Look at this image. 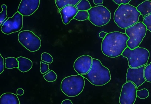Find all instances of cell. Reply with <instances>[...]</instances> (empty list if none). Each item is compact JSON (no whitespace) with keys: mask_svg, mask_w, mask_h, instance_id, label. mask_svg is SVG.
<instances>
[{"mask_svg":"<svg viewBox=\"0 0 151 104\" xmlns=\"http://www.w3.org/2000/svg\"><path fill=\"white\" fill-rule=\"evenodd\" d=\"M129 38L126 33L114 32L107 34L102 40L101 50L104 55L110 58L122 55L127 47Z\"/></svg>","mask_w":151,"mask_h":104,"instance_id":"cell-1","label":"cell"},{"mask_svg":"<svg viewBox=\"0 0 151 104\" xmlns=\"http://www.w3.org/2000/svg\"><path fill=\"white\" fill-rule=\"evenodd\" d=\"M141 15L137 7L122 4L114 12V21L119 27L124 29L137 23Z\"/></svg>","mask_w":151,"mask_h":104,"instance_id":"cell-2","label":"cell"},{"mask_svg":"<svg viewBox=\"0 0 151 104\" xmlns=\"http://www.w3.org/2000/svg\"><path fill=\"white\" fill-rule=\"evenodd\" d=\"M94 86H103L110 82L111 79L110 70L105 67L99 59H92V64L87 74L82 75Z\"/></svg>","mask_w":151,"mask_h":104,"instance_id":"cell-3","label":"cell"},{"mask_svg":"<svg viewBox=\"0 0 151 104\" xmlns=\"http://www.w3.org/2000/svg\"><path fill=\"white\" fill-rule=\"evenodd\" d=\"M84 78L83 76L79 74L66 77L61 82L60 89L62 91L69 97L77 96L84 89Z\"/></svg>","mask_w":151,"mask_h":104,"instance_id":"cell-4","label":"cell"},{"mask_svg":"<svg viewBox=\"0 0 151 104\" xmlns=\"http://www.w3.org/2000/svg\"><path fill=\"white\" fill-rule=\"evenodd\" d=\"M122 55L128 59L129 65L132 68H137L145 65L149 60L150 52L146 48L139 47L133 50L127 47Z\"/></svg>","mask_w":151,"mask_h":104,"instance_id":"cell-5","label":"cell"},{"mask_svg":"<svg viewBox=\"0 0 151 104\" xmlns=\"http://www.w3.org/2000/svg\"><path fill=\"white\" fill-rule=\"evenodd\" d=\"M147 30L146 26L141 22L125 28V33L129 38L127 41L128 47L133 50L139 47L146 35Z\"/></svg>","mask_w":151,"mask_h":104,"instance_id":"cell-6","label":"cell"},{"mask_svg":"<svg viewBox=\"0 0 151 104\" xmlns=\"http://www.w3.org/2000/svg\"><path fill=\"white\" fill-rule=\"evenodd\" d=\"M89 14L88 20L97 27L107 24L111 18V13L109 9L102 5L92 7L87 11Z\"/></svg>","mask_w":151,"mask_h":104,"instance_id":"cell-7","label":"cell"},{"mask_svg":"<svg viewBox=\"0 0 151 104\" xmlns=\"http://www.w3.org/2000/svg\"><path fill=\"white\" fill-rule=\"evenodd\" d=\"M18 40L24 47L31 52L38 51L41 46V40L30 30L21 31L19 33Z\"/></svg>","mask_w":151,"mask_h":104,"instance_id":"cell-8","label":"cell"},{"mask_svg":"<svg viewBox=\"0 0 151 104\" xmlns=\"http://www.w3.org/2000/svg\"><path fill=\"white\" fill-rule=\"evenodd\" d=\"M23 15L19 12L15 13L12 17L8 18L1 27L3 33L6 35L19 31L23 27Z\"/></svg>","mask_w":151,"mask_h":104,"instance_id":"cell-9","label":"cell"},{"mask_svg":"<svg viewBox=\"0 0 151 104\" xmlns=\"http://www.w3.org/2000/svg\"><path fill=\"white\" fill-rule=\"evenodd\" d=\"M137 88L132 82H127L122 86L119 97L120 104H133L137 99Z\"/></svg>","mask_w":151,"mask_h":104,"instance_id":"cell-10","label":"cell"},{"mask_svg":"<svg viewBox=\"0 0 151 104\" xmlns=\"http://www.w3.org/2000/svg\"><path fill=\"white\" fill-rule=\"evenodd\" d=\"M145 66L146 65L137 68L129 67L126 74L127 82H132L136 85L137 89L143 84L146 81L144 75Z\"/></svg>","mask_w":151,"mask_h":104,"instance_id":"cell-11","label":"cell"},{"mask_svg":"<svg viewBox=\"0 0 151 104\" xmlns=\"http://www.w3.org/2000/svg\"><path fill=\"white\" fill-rule=\"evenodd\" d=\"M93 58L87 55L78 58L74 63V69L79 75H84L90 71L92 64Z\"/></svg>","mask_w":151,"mask_h":104,"instance_id":"cell-12","label":"cell"},{"mask_svg":"<svg viewBox=\"0 0 151 104\" xmlns=\"http://www.w3.org/2000/svg\"><path fill=\"white\" fill-rule=\"evenodd\" d=\"M40 0H21L18 12L24 17L33 14L40 6Z\"/></svg>","mask_w":151,"mask_h":104,"instance_id":"cell-13","label":"cell"},{"mask_svg":"<svg viewBox=\"0 0 151 104\" xmlns=\"http://www.w3.org/2000/svg\"><path fill=\"white\" fill-rule=\"evenodd\" d=\"M78 12L77 8L74 5H67L60 9L59 13L61 14L63 23L65 25L69 23L76 15Z\"/></svg>","mask_w":151,"mask_h":104,"instance_id":"cell-14","label":"cell"},{"mask_svg":"<svg viewBox=\"0 0 151 104\" xmlns=\"http://www.w3.org/2000/svg\"><path fill=\"white\" fill-rule=\"evenodd\" d=\"M1 104H20L18 97L12 93H5L0 97Z\"/></svg>","mask_w":151,"mask_h":104,"instance_id":"cell-15","label":"cell"},{"mask_svg":"<svg viewBox=\"0 0 151 104\" xmlns=\"http://www.w3.org/2000/svg\"><path fill=\"white\" fill-rule=\"evenodd\" d=\"M19 62L18 69L22 72H26L31 69L33 67V62L30 59L24 57L17 58Z\"/></svg>","mask_w":151,"mask_h":104,"instance_id":"cell-16","label":"cell"},{"mask_svg":"<svg viewBox=\"0 0 151 104\" xmlns=\"http://www.w3.org/2000/svg\"><path fill=\"white\" fill-rule=\"evenodd\" d=\"M137 10L144 17L146 15L151 14V1H144L137 6Z\"/></svg>","mask_w":151,"mask_h":104,"instance_id":"cell-17","label":"cell"},{"mask_svg":"<svg viewBox=\"0 0 151 104\" xmlns=\"http://www.w3.org/2000/svg\"><path fill=\"white\" fill-rule=\"evenodd\" d=\"M81 0H55V4L58 9H60L67 5L76 6Z\"/></svg>","mask_w":151,"mask_h":104,"instance_id":"cell-18","label":"cell"},{"mask_svg":"<svg viewBox=\"0 0 151 104\" xmlns=\"http://www.w3.org/2000/svg\"><path fill=\"white\" fill-rule=\"evenodd\" d=\"M5 67L7 69H12L18 68L19 62L17 58L14 57H9L5 59Z\"/></svg>","mask_w":151,"mask_h":104,"instance_id":"cell-19","label":"cell"},{"mask_svg":"<svg viewBox=\"0 0 151 104\" xmlns=\"http://www.w3.org/2000/svg\"><path fill=\"white\" fill-rule=\"evenodd\" d=\"M75 6L78 11H88L92 7L87 0H81Z\"/></svg>","mask_w":151,"mask_h":104,"instance_id":"cell-20","label":"cell"},{"mask_svg":"<svg viewBox=\"0 0 151 104\" xmlns=\"http://www.w3.org/2000/svg\"><path fill=\"white\" fill-rule=\"evenodd\" d=\"M89 14L87 11H78L74 19L78 21H83L88 19Z\"/></svg>","mask_w":151,"mask_h":104,"instance_id":"cell-21","label":"cell"},{"mask_svg":"<svg viewBox=\"0 0 151 104\" xmlns=\"http://www.w3.org/2000/svg\"><path fill=\"white\" fill-rule=\"evenodd\" d=\"M44 78L46 81L49 82H55L57 78V75L53 71H51L48 73L44 75Z\"/></svg>","mask_w":151,"mask_h":104,"instance_id":"cell-22","label":"cell"},{"mask_svg":"<svg viewBox=\"0 0 151 104\" xmlns=\"http://www.w3.org/2000/svg\"><path fill=\"white\" fill-rule=\"evenodd\" d=\"M144 75L147 82L151 83V62L150 64L145 66Z\"/></svg>","mask_w":151,"mask_h":104,"instance_id":"cell-23","label":"cell"},{"mask_svg":"<svg viewBox=\"0 0 151 104\" xmlns=\"http://www.w3.org/2000/svg\"><path fill=\"white\" fill-rule=\"evenodd\" d=\"M137 97L140 99H145L149 95V90L146 89H143L139 90H137Z\"/></svg>","mask_w":151,"mask_h":104,"instance_id":"cell-24","label":"cell"},{"mask_svg":"<svg viewBox=\"0 0 151 104\" xmlns=\"http://www.w3.org/2000/svg\"><path fill=\"white\" fill-rule=\"evenodd\" d=\"M41 58L42 60L50 64L53 62V58L52 55L46 52H44L42 54Z\"/></svg>","mask_w":151,"mask_h":104,"instance_id":"cell-25","label":"cell"},{"mask_svg":"<svg viewBox=\"0 0 151 104\" xmlns=\"http://www.w3.org/2000/svg\"><path fill=\"white\" fill-rule=\"evenodd\" d=\"M2 12L0 13V21H1V25L2 22L5 21V19L7 18V11H6V8L7 6L5 5H2Z\"/></svg>","mask_w":151,"mask_h":104,"instance_id":"cell-26","label":"cell"},{"mask_svg":"<svg viewBox=\"0 0 151 104\" xmlns=\"http://www.w3.org/2000/svg\"><path fill=\"white\" fill-rule=\"evenodd\" d=\"M143 23L146 26L147 30L151 32V14L144 17Z\"/></svg>","mask_w":151,"mask_h":104,"instance_id":"cell-27","label":"cell"},{"mask_svg":"<svg viewBox=\"0 0 151 104\" xmlns=\"http://www.w3.org/2000/svg\"><path fill=\"white\" fill-rule=\"evenodd\" d=\"M40 72L42 74H44L49 71V65L40 62Z\"/></svg>","mask_w":151,"mask_h":104,"instance_id":"cell-28","label":"cell"},{"mask_svg":"<svg viewBox=\"0 0 151 104\" xmlns=\"http://www.w3.org/2000/svg\"><path fill=\"white\" fill-rule=\"evenodd\" d=\"M0 56V74H1L4 70V58L2 57L1 54Z\"/></svg>","mask_w":151,"mask_h":104,"instance_id":"cell-29","label":"cell"},{"mask_svg":"<svg viewBox=\"0 0 151 104\" xmlns=\"http://www.w3.org/2000/svg\"><path fill=\"white\" fill-rule=\"evenodd\" d=\"M131 1V0H113V2L119 5L122 4H129Z\"/></svg>","mask_w":151,"mask_h":104,"instance_id":"cell-30","label":"cell"},{"mask_svg":"<svg viewBox=\"0 0 151 104\" xmlns=\"http://www.w3.org/2000/svg\"><path fill=\"white\" fill-rule=\"evenodd\" d=\"M24 93V90L22 89H18L17 90V94L19 95H22Z\"/></svg>","mask_w":151,"mask_h":104,"instance_id":"cell-31","label":"cell"},{"mask_svg":"<svg viewBox=\"0 0 151 104\" xmlns=\"http://www.w3.org/2000/svg\"><path fill=\"white\" fill-rule=\"evenodd\" d=\"M104 0H93V2L95 5L102 4H103Z\"/></svg>","mask_w":151,"mask_h":104,"instance_id":"cell-32","label":"cell"},{"mask_svg":"<svg viewBox=\"0 0 151 104\" xmlns=\"http://www.w3.org/2000/svg\"><path fill=\"white\" fill-rule=\"evenodd\" d=\"M62 104H73V103L70 100L66 99L62 102Z\"/></svg>","mask_w":151,"mask_h":104,"instance_id":"cell-33","label":"cell"},{"mask_svg":"<svg viewBox=\"0 0 151 104\" xmlns=\"http://www.w3.org/2000/svg\"><path fill=\"white\" fill-rule=\"evenodd\" d=\"M107 33H106V32L102 31V32L99 33V36L100 37L102 38V39H104V38L105 36H106V35H107Z\"/></svg>","mask_w":151,"mask_h":104,"instance_id":"cell-34","label":"cell"}]
</instances>
